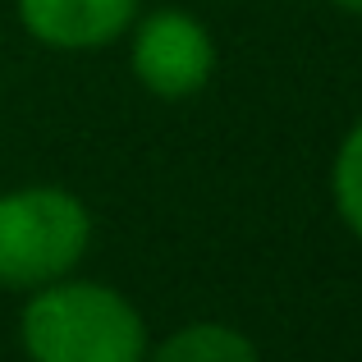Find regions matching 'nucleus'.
Returning <instances> with one entry per match:
<instances>
[{"instance_id": "obj_1", "label": "nucleus", "mask_w": 362, "mask_h": 362, "mask_svg": "<svg viewBox=\"0 0 362 362\" xmlns=\"http://www.w3.org/2000/svg\"><path fill=\"white\" fill-rule=\"evenodd\" d=\"M33 362H147V326L110 284L55 280L33 289L18 317Z\"/></svg>"}, {"instance_id": "obj_2", "label": "nucleus", "mask_w": 362, "mask_h": 362, "mask_svg": "<svg viewBox=\"0 0 362 362\" xmlns=\"http://www.w3.org/2000/svg\"><path fill=\"white\" fill-rule=\"evenodd\" d=\"M92 216L64 188H18L0 197V284L42 289L83 262Z\"/></svg>"}, {"instance_id": "obj_3", "label": "nucleus", "mask_w": 362, "mask_h": 362, "mask_svg": "<svg viewBox=\"0 0 362 362\" xmlns=\"http://www.w3.org/2000/svg\"><path fill=\"white\" fill-rule=\"evenodd\" d=\"M216 69V42L193 14L184 9H160L142 18L133 37V74L147 92L165 101H184L206 88Z\"/></svg>"}, {"instance_id": "obj_4", "label": "nucleus", "mask_w": 362, "mask_h": 362, "mask_svg": "<svg viewBox=\"0 0 362 362\" xmlns=\"http://www.w3.org/2000/svg\"><path fill=\"white\" fill-rule=\"evenodd\" d=\"M138 0H18V23L55 51H92L124 37Z\"/></svg>"}, {"instance_id": "obj_5", "label": "nucleus", "mask_w": 362, "mask_h": 362, "mask_svg": "<svg viewBox=\"0 0 362 362\" xmlns=\"http://www.w3.org/2000/svg\"><path fill=\"white\" fill-rule=\"evenodd\" d=\"M147 362H262V358H257L252 339L239 335L234 326L197 321V326H184L179 335H170Z\"/></svg>"}, {"instance_id": "obj_6", "label": "nucleus", "mask_w": 362, "mask_h": 362, "mask_svg": "<svg viewBox=\"0 0 362 362\" xmlns=\"http://www.w3.org/2000/svg\"><path fill=\"white\" fill-rule=\"evenodd\" d=\"M330 188H335V206L339 221L362 239V119L349 129V138L339 142L335 156V175H330Z\"/></svg>"}, {"instance_id": "obj_7", "label": "nucleus", "mask_w": 362, "mask_h": 362, "mask_svg": "<svg viewBox=\"0 0 362 362\" xmlns=\"http://www.w3.org/2000/svg\"><path fill=\"white\" fill-rule=\"evenodd\" d=\"M339 9H349V14H362V0H335Z\"/></svg>"}]
</instances>
